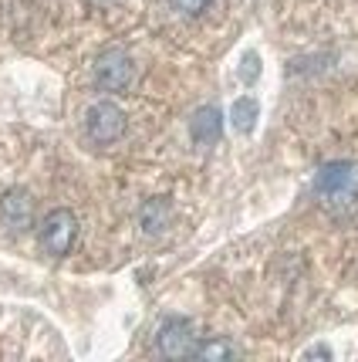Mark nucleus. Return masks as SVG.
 I'll return each mask as SVG.
<instances>
[{
	"mask_svg": "<svg viewBox=\"0 0 358 362\" xmlns=\"http://www.w3.org/2000/svg\"><path fill=\"white\" fill-rule=\"evenodd\" d=\"M132 78H136V64H132V58L125 54L122 47H109V51L98 54V62H95V85L102 92L119 95L132 85Z\"/></svg>",
	"mask_w": 358,
	"mask_h": 362,
	"instance_id": "obj_1",
	"label": "nucleus"
},
{
	"mask_svg": "<svg viewBox=\"0 0 358 362\" xmlns=\"http://www.w3.org/2000/svg\"><path fill=\"white\" fill-rule=\"evenodd\" d=\"M85 132L95 146H112L125 136V112L115 102H95L92 109L85 112Z\"/></svg>",
	"mask_w": 358,
	"mask_h": 362,
	"instance_id": "obj_2",
	"label": "nucleus"
},
{
	"mask_svg": "<svg viewBox=\"0 0 358 362\" xmlns=\"http://www.w3.org/2000/svg\"><path fill=\"white\" fill-rule=\"evenodd\" d=\"M78 240V221L71 210H51L41 223V247H44L51 257H64L71 254Z\"/></svg>",
	"mask_w": 358,
	"mask_h": 362,
	"instance_id": "obj_3",
	"label": "nucleus"
},
{
	"mask_svg": "<svg viewBox=\"0 0 358 362\" xmlns=\"http://www.w3.org/2000/svg\"><path fill=\"white\" fill-rule=\"evenodd\" d=\"M196 346H200V339H196L189 318H166L156 335L159 356H166V359H193Z\"/></svg>",
	"mask_w": 358,
	"mask_h": 362,
	"instance_id": "obj_4",
	"label": "nucleus"
},
{
	"mask_svg": "<svg viewBox=\"0 0 358 362\" xmlns=\"http://www.w3.org/2000/svg\"><path fill=\"white\" fill-rule=\"evenodd\" d=\"M355 166L352 163H325L318 176H314V189H318V197H325V200H345V197H352V189H355Z\"/></svg>",
	"mask_w": 358,
	"mask_h": 362,
	"instance_id": "obj_5",
	"label": "nucleus"
},
{
	"mask_svg": "<svg viewBox=\"0 0 358 362\" xmlns=\"http://www.w3.org/2000/svg\"><path fill=\"white\" fill-rule=\"evenodd\" d=\"M0 223L11 234H24L34 223V200L28 189H7L0 200Z\"/></svg>",
	"mask_w": 358,
	"mask_h": 362,
	"instance_id": "obj_6",
	"label": "nucleus"
},
{
	"mask_svg": "<svg viewBox=\"0 0 358 362\" xmlns=\"http://www.w3.org/2000/svg\"><path fill=\"white\" fill-rule=\"evenodd\" d=\"M189 136H193L196 146H213V142H220V136H223V115H220L213 105L200 109L193 115V122H189Z\"/></svg>",
	"mask_w": 358,
	"mask_h": 362,
	"instance_id": "obj_7",
	"label": "nucleus"
},
{
	"mask_svg": "<svg viewBox=\"0 0 358 362\" xmlns=\"http://www.w3.org/2000/svg\"><path fill=\"white\" fill-rule=\"evenodd\" d=\"M172 221V204L166 197H153V200H145L139 210V223L145 234H162Z\"/></svg>",
	"mask_w": 358,
	"mask_h": 362,
	"instance_id": "obj_8",
	"label": "nucleus"
},
{
	"mask_svg": "<svg viewBox=\"0 0 358 362\" xmlns=\"http://www.w3.org/2000/svg\"><path fill=\"white\" fill-rule=\"evenodd\" d=\"M257 115H261V105H257V98H250V95L237 98L234 109H230V119H234L237 132H253V126H257Z\"/></svg>",
	"mask_w": 358,
	"mask_h": 362,
	"instance_id": "obj_9",
	"label": "nucleus"
},
{
	"mask_svg": "<svg viewBox=\"0 0 358 362\" xmlns=\"http://www.w3.org/2000/svg\"><path fill=\"white\" fill-rule=\"evenodd\" d=\"M237 349L227 342V339H206L196 346V356L193 359H234Z\"/></svg>",
	"mask_w": 358,
	"mask_h": 362,
	"instance_id": "obj_10",
	"label": "nucleus"
},
{
	"mask_svg": "<svg viewBox=\"0 0 358 362\" xmlns=\"http://www.w3.org/2000/svg\"><path fill=\"white\" fill-rule=\"evenodd\" d=\"M172 4V11H179V14H186V17H196V14H203L213 0H169Z\"/></svg>",
	"mask_w": 358,
	"mask_h": 362,
	"instance_id": "obj_11",
	"label": "nucleus"
},
{
	"mask_svg": "<svg viewBox=\"0 0 358 362\" xmlns=\"http://www.w3.org/2000/svg\"><path fill=\"white\" fill-rule=\"evenodd\" d=\"M257 75H261V58H257L253 51H247L244 62H240V78L250 85V81H257Z\"/></svg>",
	"mask_w": 358,
	"mask_h": 362,
	"instance_id": "obj_12",
	"label": "nucleus"
},
{
	"mask_svg": "<svg viewBox=\"0 0 358 362\" xmlns=\"http://www.w3.org/2000/svg\"><path fill=\"white\" fill-rule=\"evenodd\" d=\"M304 356H318V359H331V352H328V349H308Z\"/></svg>",
	"mask_w": 358,
	"mask_h": 362,
	"instance_id": "obj_13",
	"label": "nucleus"
}]
</instances>
